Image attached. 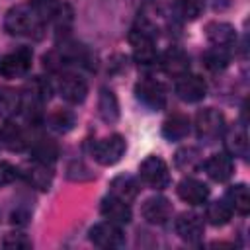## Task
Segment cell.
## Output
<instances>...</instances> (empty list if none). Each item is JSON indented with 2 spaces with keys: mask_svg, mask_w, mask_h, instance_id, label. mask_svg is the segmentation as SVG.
<instances>
[{
  "mask_svg": "<svg viewBox=\"0 0 250 250\" xmlns=\"http://www.w3.org/2000/svg\"><path fill=\"white\" fill-rule=\"evenodd\" d=\"M43 27H45L43 18L29 4H18V6L10 8L6 18H4V29L16 37L41 39Z\"/></svg>",
  "mask_w": 250,
  "mask_h": 250,
  "instance_id": "obj_1",
  "label": "cell"
},
{
  "mask_svg": "<svg viewBox=\"0 0 250 250\" xmlns=\"http://www.w3.org/2000/svg\"><path fill=\"white\" fill-rule=\"evenodd\" d=\"M154 27L148 21H139L131 33H129V43L133 47V57L139 64H152L156 61V49H154Z\"/></svg>",
  "mask_w": 250,
  "mask_h": 250,
  "instance_id": "obj_2",
  "label": "cell"
},
{
  "mask_svg": "<svg viewBox=\"0 0 250 250\" xmlns=\"http://www.w3.org/2000/svg\"><path fill=\"white\" fill-rule=\"evenodd\" d=\"M125 148H127V145H125V139L121 135H109L105 139L90 143V154L102 166L117 164L121 160V156L125 154Z\"/></svg>",
  "mask_w": 250,
  "mask_h": 250,
  "instance_id": "obj_3",
  "label": "cell"
},
{
  "mask_svg": "<svg viewBox=\"0 0 250 250\" xmlns=\"http://www.w3.org/2000/svg\"><path fill=\"white\" fill-rule=\"evenodd\" d=\"M225 127H227L225 115L215 107L199 109L197 115H195V133L205 143L217 141L225 133Z\"/></svg>",
  "mask_w": 250,
  "mask_h": 250,
  "instance_id": "obj_4",
  "label": "cell"
},
{
  "mask_svg": "<svg viewBox=\"0 0 250 250\" xmlns=\"http://www.w3.org/2000/svg\"><path fill=\"white\" fill-rule=\"evenodd\" d=\"M33 53L29 47H18L0 57V76L4 78H20L29 72Z\"/></svg>",
  "mask_w": 250,
  "mask_h": 250,
  "instance_id": "obj_5",
  "label": "cell"
},
{
  "mask_svg": "<svg viewBox=\"0 0 250 250\" xmlns=\"http://www.w3.org/2000/svg\"><path fill=\"white\" fill-rule=\"evenodd\" d=\"M139 174L143 182L154 189H164L170 186V172H168L166 162L160 156H154V154L146 156L139 166Z\"/></svg>",
  "mask_w": 250,
  "mask_h": 250,
  "instance_id": "obj_6",
  "label": "cell"
},
{
  "mask_svg": "<svg viewBox=\"0 0 250 250\" xmlns=\"http://www.w3.org/2000/svg\"><path fill=\"white\" fill-rule=\"evenodd\" d=\"M135 96L137 100L146 105L148 109H164L166 105V88L162 82L152 80V78H143L135 84Z\"/></svg>",
  "mask_w": 250,
  "mask_h": 250,
  "instance_id": "obj_7",
  "label": "cell"
},
{
  "mask_svg": "<svg viewBox=\"0 0 250 250\" xmlns=\"http://www.w3.org/2000/svg\"><path fill=\"white\" fill-rule=\"evenodd\" d=\"M174 90H176L180 100H184L188 104H195V102H201L207 96V82L197 74H188L186 72V74L178 76Z\"/></svg>",
  "mask_w": 250,
  "mask_h": 250,
  "instance_id": "obj_8",
  "label": "cell"
},
{
  "mask_svg": "<svg viewBox=\"0 0 250 250\" xmlns=\"http://www.w3.org/2000/svg\"><path fill=\"white\" fill-rule=\"evenodd\" d=\"M90 240L100 248H121L125 244V234L119 229V225L105 221L90 229Z\"/></svg>",
  "mask_w": 250,
  "mask_h": 250,
  "instance_id": "obj_9",
  "label": "cell"
},
{
  "mask_svg": "<svg viewBox=\"0 0 250 250\" xmlns=\"http://www.w3.org/2000/svg\"><path fill=\"white\" fill-rule=\"evenodd\" d=\"M141 215L150 225H166L168 219L172 217V203L160 195L148 197L141 207Z\"/></svg>",
  "mask_w": 250,
  "mask_h": 250,
  "instance_id": "obj_10",
  "label": "cell"
},
{
  "mask_svg": "<svg viewBox=\"0 0 250 250\" xmlns=\"http://www.w3.org/2000/svg\"><path fill=\"white\" fill-rule=\"evenodd\" d=\"M176 232L186 242H199L203 238V219L197 213L186 211L176 219Z\"/></svg>",
  "mask_w": 250,
  "mask_h": 250,
  "instance_id": "obj_11",
  "label": "cell"
},
{
  "mask_svg": "<svg viewBox=\"0 0 250 250\" xmlns=\"http://www.w3.org/2000/svg\"><path fill=\"white\" fill-rule=\"evenodd\" d=\"M59 94L68 104H82L88 96V84L78 74H62L59 80Z\"/></svg>",
  "mask_w": 250,
  "mask_h": 250,
  "instance_id": "obj_12",
  "label": "cell"
},
{
  "mask_svg": "<svg viewBox=\"0 0 250 250\" xmlns=\"http://www.w3.org/2000/svg\"><path fill=\"white\" fill-rule=\"evenodd\" d=\"M203 168H205L207 176L211 180H215V182H227L232 176V172H234L232 158L227 152H215V154H211L203 162Z\"/></svg>",
  "mask_w": 250,
  "mask_h": 250,
  "instance_id": "obj_13",
  "label": "cell"
},
{
  "mask_svg": "<svg viewBox=\"0 0 250 250\" xmlns=\"http://www.w3.org/2000/svg\"><path fill=\"white\" fill-rule=\"evenodd\" d=\"M100 211H102V215H104L107 221H111V223H115V225H127V223L131 221V217H133L129 203L123 201V199H117V197H113V195H107V197L102 199Z\"/></svg>",
  "mask_w": 250,
  "mask_h": 250,
  "instance_id": "obj_14",
  "label": "cell"
},
{
  "mask_svg": "<svg viewBox=\"0 0 250 250\" xmlns=\"http://www.w3.org/2000/svg\"><path fill=\"white\" fill-rule=\"evenodd\" d=\"M176 189L180 199H184L189 205H203L209 197V188L195 178H184Z\"/></svg>",
  "mask_w": 250,
  "mask_h": 250,
  "instance_id": "obj_15",
  "label": "cell"
},
{
  "mask_svg": "<svg viewBox=\"0 0 250 250\" xmlns=\"http://www.w3.org/2000/svg\"><path fill=\"white\" fill-rule=\"evenodd\" d=\"M205 37L213 47H230L236 41V29L227 21H209L205 25Z\"/></svg>",
  "mask_w": 250,
  "mask_h": 250,
  "instance_id": "obj_16",
  "label": "cell"
},
{
  "mask_svg": "<svg viewBox=\"0 0 250 250\" xmlns=\"http://www.w3.org/2000/svg\"><path fill=\"white\" fill-rule=\"evenodd\" d=\"M23 178H25V182H27L31 188L45 191V189H49L51 184H53V170H51L49 164H43V162L33 160L31 164H27V166L23 168Z\"/></svg>",
  "mask_w": 250,
  "mask_h": 250,
  "instance_id": "obj_17",
  "label": "cell"
},
{
  "mask_svg": "<svg viewBox=\"0 0 250 250\" xmlns=\"http://www.w3.org/2000/svg\"><path fill=\"white\" fill-rule=\"evenodd\" d=\"M0 143L6 148L14 150V152H21V150L29 148V143L31 141L27 139L23 127H20V125H16L12 121H6L2 125V129H0Z\"/></svg>",
  "mask_w": 250,
  "mask_h": 250,
  "instance_id": "obj_18",
  "label": "cell"
},
{
  "mask_svg": "<svg viewBox=\"0 0 250 250\" xmlns=\"http://www.w3.org/2000/svg\"><path fill=\"white\" fill-rule=\"evenodd\" d=\"M160 64H162V68H164L166 74L178 78V76H182V74H186V72L189 70V57H188V53L182 51L180 47H170V49L162 55Z\"/></svg>",
  "mask_w": 250,
  "mask_h": 250,
  "instance_id": "obj_19",
  "label": "cell"
},
{
  "mask_svg": "<svg viewBox=\"0 0 250 250\" xmlns=\"http://www.w3.org/2000/svg\"><path fill=\"white\" fill-rule=\"evenodd\" d=\"M141 191L139 182L131 174H119L109 182V195L123 199V201H133Z\"/></svg>",
  "mask_w": 250,
  "mask_h": 250,
  "instance_id": "obj_20",
  "label": "cell"
},
{
  "mask_svg": "<svg viewBox=\"0 0 250 250\" xmlns=\"http://www.w3.org/2000/svg\"><path fill=\"white\" fill-rule=\"evenodd\" d=\"M174 166L182 172H195L203 166V156L195 146H182L174 154Z\"/></svg>",
  "mask_w": 250,
  "mask_h": 250,
  "instance_id": "obj_21",
  "label": "cell"
},
{
  "mask_svg": "<svg viewBox=\"0 0 250 250\" xmlns=\"http://www.w3.org/2000/svg\"><path fill=\"white\" fill-rule=\"evenodd\" d=\"M98 113L105 123H115L119 119V102H117V96L109 88H102L100 90Z\"/></svg>",
  "mask_w": 250,
  "mask_h": 250,
  "instance_id": "obj_22",
  "label": "cell"
},
{
  "mask_svg": "<svg viewBox=\"0 0 250 250\" xmlns=\"http://www.w3.org/2000/svg\"><path fill=\"white\" fill-rule=\"evenodd\" d=\"M225 201L229 203V207L232 209V213L248 215V211H250V193H248V188L244 184L230 186L227 189Z\"/></svg>",
  "mask_w": 250,
  "mask_h": 250,
  "instance_id": "obj_23",
  "label": "cell"
},
{
  "mask_svg": "<svg viewBox=\"0 0 250 250\" xmlns=\"http://www.w3.org/2000/svg\"><path fill=\"white\" fill-rule=\"evenodd\" d=\"M21 111V94L10 86H0V117L12 119Z\"/></svg>",
  "mask_w": 250,
  "mask_h": 250,
  "instance_id": "obj_24",
  "label": "cell"
},
{
  "mask_svg": "<svg viewBox=\"0 0 250 250\" xmlns=\"http://www.w3.org/2000/svg\"><path fill=\"white\" fill-rule=\"evenodd\" d=\"M29 150H31V156L33 160L37 162H43V164H53L59 156V146L51 141V139H45V137H39L35 139L33 143H29Z\"/></svg>",
  "mask_w": 250,
  "mask_h": 250,
  "instance_id": "obj_25",
  "label": "cell"
},
{
  "mask_svg": "<svg viewBox=\"0 0 250 250\" xmlns=\"http://www.w3.org/2000/svg\"><path fill=\"white\" fill-rule=\"evenodd\" d=\"M189 133V119L182 113H174L162 125V135L168 141H182Z\"/></svg>",
  "mask_w": 250,
  "mask_h": 250,
  "instance_id": "obj_26",
  "label": "cell"
},
{
  "mask_svg": "<svg viewBox=\"0 0 250 250\" xmlns=\"http://www.w3.org/2000/svg\"><path fill=\"white\" fill-rule=\"evenodd\" d=\"M232 217V209L229 207V203L225 199H217V201H211L205 209V219L215 225V227H223L230 221Z\"/></svg>",
  "mask_w": 250,
  "mask_h": 250,
  "instance_id": "obj_27",
  "label": "cell"
},
{
  "mask_svg": "<svg viewBox=\"0 0 250 250\" xmlns=\"http://www.w3.org/2000/svg\"><path fill=\"white\" fill-rule=\"evenodd\" d=\"M229 61H230V57H229L227 47H211V49H207L203 53V64H205V68H209L213 72H219V70L227 68L229 66Z\"/></svg>",
  "mask_w": 250,
  "mask_h": 250,
  "instance_id": "obj_28",
  "label": "cell"
},
{
  "mask_svg": "<svg viewBox=\"0 0 250 250\" xmlns=\"http://www.w3.org/2000/svg\"><path fill=\"white\" fill-rule=\"evenodd\" d=\"M225 145H227V150H229L232 156L246 158V156H248V135H246V129L242 127V129L230 131Z\"/></svg>",
  "mask_w": 250,
  "mask_h": 250,
  "instance_id": "obj_29",
  "label": "cell"
},
{
  "mask_svg": "<svg viewBox=\"0 0 250 250\" xmlns=\"http://www.w3.org/2000/svg\"><path fill=\"white\" fill-rule=\"evenodd\" d=\"M47 123H49V127H51L53 131H57V133H68V131L74 127V123H76V117H74V113L68 111V109H57V111H53V113L47 117Z\"/></svg>",
  "mask_w": 250,
  "mask_h": 250,
  "instance_id": "obj_30",
  "label": "cell"
},
{
  "mask_svg": "<svg viewBox=\"0 0 250 250\" xmlns=\"http://www.w3.org/2000/svg\"><path fill=\"white\" fill-rule=\"evenodd\" d=\"M203 12L201 0H176V14L184 20H197Z\"/></svg>",
  "mask_w": 250,
  "mask_h": 250,
  "instance_id": "obj_31",
  "label": "cell"
},
{
  "mask_svg": "<svg viewBox=\"0 0 250 250\" xmlns=\"http://www.w3.org/2000/svg\"><path fill=\"white\" fill-rule=\"evenodd\" d=\"M2 246L8 250H27L31 248V240L23 232H8L2 238Z\"/></svg>",
  "mask_w": 250,
  "mask_h": 250,
  "instance_id": "obj_32",
  "label": "cell"
},
{
  "mask_svg": "<svg viewBox=\"0 0 250 250\" xmlns=\"http://www.w3.org/2000/svg\"><path fill=\"white\" fill-rule=\"evenodd\" d=\"M18 168L6 160H0V186H6L10 182H14L18 178Z\"/></svg>",
  "mask_w": 250,
  "mask_h": 250,
  "instance_id": "obj_33",
  "label": "cell"
},
{
  "mask_svg": "<svg viewBox=\"0 0 250 250\" xmlns=\"http://www.w3.org/2000/svg\"><path fill=\"white\" fill-rule=\"evenodd\" d=\"M82 172H88V168H86L82 162H72V164L68 166V170H66V176H68L70 180H78V182H82V180H92V178H94V176L82 174Z\"/></svg>",
  "mask_w": 250,
  "mask_h": 250,
  "instance_id": "obj_34",
  "label": "cell"
},
{
  "mask_svg": "<svg viewBox=\"0 0 250 250\" xmlns=\"http://www.w3.org/2000/svg\"><path fill=\"white\" fill-rule=\"evenodd\" d=\"M27 217H29L27 213H23V211L18 209V211L12 213V219H10V221H12L14 225H27Z\"/></svg>",
  "mask_w": 250,
  "mask_h": 250,
  "instance_id": "obj_35",
  "label": "cell"
}]
</instances>
